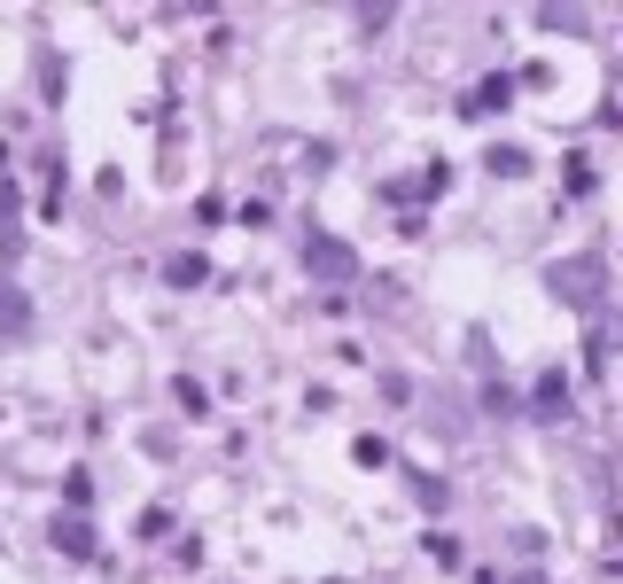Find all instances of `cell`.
I'll return each mask as SVG.
<instances>
[{"label":"cell","instance_id":"cell-1","mask_svg":"<svg viewBox=\"0 0 623 584\" xmlns=\"http://www.w3.org/2000/svg\"><path fill=\"white\" fill-rule=\"evenodd\" d=\"M546 289H554L561 304H600V296H608V266H600V258H569V266L546 273Z\"/></svg>","mask_w":623,"mask_h":584},{"label":"cell","instance_id":"cell-10","mask_svg":"<svg viewBox=\"0 0 623 584\" xmlns=\"http://www.w3.org/2000/svg\"><path fill=\"white\" fill-rule=\"evenodd\" d=\"M63 498H70V507H86V498H94V475L70 468V475H63Z\"/></svg>","mask_w":623,"mask_h":584},{"label":"cell","instance_id":"cell-7","mask_svg":"<svg viewBox=\"0 0 623 584\" xmlns=\"http://www.w3.org/2000/svg\"><path fill=\"white\" fill-rule=\"evenodd\" d=\"M32 327V304H24V289H0V336H24Z\"/></svg>","mask_w":623,"mask_h":584},{"label":"cell","instance_id":"cell-12","mask_svg":"<svg viewBox=\"0 0 623 584\" xmlns=\"http://www.w3.org/2000/svg\"><path fill=\"white\" fill-rule=\"evenodd\" d=\"M569 195H592V156H569Z\"/></svg>","mask_w":623,"mask_h":584},{"label":"cell","instance_id":"cell-3","mask_svg":"<svg viewBox=\"0 0 623 584\" xmlns=\"http://www.w3.org/2000/svg\"><path fill=\"white\" fill-rule=\"evenodd\" d=\"M530 405H538V422H561V413H569V382H561V374H538Z\"/></svg>","mask_w":623,"mask_h":584},{"label":"cell","instance_id":"cell-8","mask_svg":"<svg viewBox=\"0 0 623 584\" xmlns=\"http://www.w3.org/2000/svg\"><path fill=\"white\" fill-rule=\"evenodd\" d=\"M171 397H180V413H188V422H203V413H211V390H203V382H188V374L171 382Z\"/></svg>","mask_w":623,"mask_h":584},{"label":"cell","instance_id":"cell-5","mask_svg":"<svg viewBox=\"0 0 623 584\" xmlns=\"http://www.w3.org/2000/svg\"><path fill=\"white\" fill-rule=\"evenodd\" d=\"M164 281H171V289H203V281H211V266L196 258V249H180V258L164 266Z\"/></svg>","mask_w":623,"mask_h":584},{"label":"cell","instance_id":"cell-6","mask_svg":"<svg viewBox=\"0 0 623 584\" xmlns=\"http://www.w3.org/2000/svg\"><path fill=\"white\" fill-rule=\"evenodd\" d=\"M55 553H70V561H86V553H94V530H86L78 515H70V523H55Z\"/></svg>","mask_w":623,"mask_h":584},{"label":"cell","instance_id":"cell-11","mask_svg":"<svg viewBox=\"0 0 623 584\" xmlns=\"http://www.w3.org/2000/svg\"><path fill=\"white\" fill-rule=\"evenodd\" d=\"M429 553H436V569H460V538H444V530H436V538H429Z\"/></svg>","mask_w":623,"mask_h":584},{"label":"cell","instance_id":"cell-9","mask_svg":"<svg viewBox=\"0 0 623 584\" xmlns=\"http://www.w3.org/2000/svg\"><path fill=\"white\" fill-rule=\"evenodd\" d=\"M413 498H421L429 515H444V498H453V483H436V475H421V483H413Z\"/></svg>","mask_w":623,"mask_h":584},{"label":"cell","instance_id":"cell-4","mask_svg":"<svg viewBox=\"0 0 623 584\" xmlns=\"http://www.w3.org/2000/svg\"><path fill=\"white\" fill-rule=\"evenodd\" d=\"M514 102V78H483V87L468 94V117H491V110H507Z\"/></svg>","mask_w":623,"mask_h":584},{"label":"cell","instance_id":"cell-2","mask_svg":"<svg viewBox=\"0 0 623 584\" xmlns=\"http://www.w3.org/2000/svg\"><path fill=\"white\" fill-rule=\"evenodd\" d=\"M304 273H312V281H351V273H359V249L335 242V234H312V242H304Z\"/></svg>","mask_w":623,"mask_h":584}]
</instances>
